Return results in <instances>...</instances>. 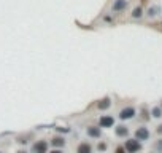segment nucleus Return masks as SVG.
I'll list each match as a JSON object with an SVG mask.
<instances>
[{
    "mask_svg": "<svg viewBox=\"0 0 162 153\" xmlns=\"http://www.w3.org/2000/svg\"><path fill=\"white\" fill-rule=\"evenodd\" d=\"M48 150H49V144L46 139H37L30 145L29 153H48Z\"/></svg>",
    "mask_w": 162,
    "mask_h": 153,
    "instance_id": "nucleus-1",
    "label": "nucleus"
},
{
    "mask_svg": "<svg viewBox=\"0 0 162 153\" xmlns=\"http://www.w3.org/2000/svg\"><path fill=\"white\" fill-rule=\"evenodd\" d=\"M49 145H51L53 148H60V150H64V147L67 145V141H65V137L62 136V134H54L51 139H49Z\"/></svg>",
    "mask_w": 162,
    "mask_h": 153,
    "instance_id": "nucleus-2",
    "label": "nucleus"
},
{
    "mask_svg": "<svg viewBox=\"0 0 162 153\" xmlns=\"http://www.w3.org/2000/svg\"><path fill=\"white\" fill-rule=\"evenodd\" d=\"M124 148L127 153H138L142 150V144H140L137 139H127L124 142Z\"/></svg>",
    "mask_w": 162,
    "mask_h": 153,
    "instance_id": "nucleus-3",
    "label": "nucleus"
},
{
    "mask_svg": "<svg viewBox=\"0 0 162 153\" xmlns=\"http://www.w3.org/2000/svg\"><path fill=\"white\" fill-rule=\"evenodd\" d=\"M100 129H108V128H113L115 126V118L111 115H100L98 118V124H97Z\"/></svg>",
    "mask_w": 162,
    "mask_h": 153,
    "instance_id": "nucleus-4",
    "label": "nucleus"
},
{
    "mask_svg": "<svg viewBox=\"0 0 162 153\" xmlns=\"http://www.w3.org/2000/svg\"><path fill=\"white\" fill-rule=\"evenodd\" d=\"M129 8V0H115L113 3H111V11L113 13H122Z\"/></svg>",
    "mask_w": 162,
    "mask_h": 153,
    "instance_id": "nucleus-5",
    "label": "nucleus"
},
{
    "mask_svg": "<svg viewBox=\"0 0 162 153\" xmlns=\"http://www.w3.org/2000/svg\"><path fill=\"white\" fill-rule=\"evenodd\" d=\"M135 109H133L132 105H127V107H124V109H121V112H119V120H122V121H126V120H132L133 116H135Z\"/></svg>",
    "mask_w": 162,
    "mask_h": 153,
    "instance_id": "nucleus-6",
    "label": "nucleus"
},
{
    "mask_svg": "<svg viewBox=\"0 0 162 153\" xmlns=\"http://www.w3.org/2000/svg\"><path fill=\"white\" fill-rule=\"evenodd\" d=\"M86 136L89 139H100L102 137V129L95 126V124H91V126L86 128Z\"/></svg>",
    "mask_w": 162,
    "mask_h": 153,
    "instance_id": "nucleus-7",
    "label": "nucleus"
},
{
    "mask_svg": "<svg viewBox=\"0 0 162 153\" xmlns=\"http://www.w3.org/2000/svg\"><path fill=\"white\" fill-rule=\"evenodd\" d=\"M76 153H94V145L88 141H83L76 147Z\"/></svg>",
    "mask_w": 162,
    "mask_h": 153,
    "instance_id": "nucleus-8",
    "label": "nucleus"
},
{
    "mask_svg": "<svg viewBox=\"0 0 162 153\" xmlns=\"http://www.w3.org/2000/svg\"><path fill=\"white\" fill-rule=\"evenodd\" d=\"M135 139L138 142H142V141H148L150 139V131H148V128L145 126H140L135 129Z\"/></svg>",
    "mask_w": 162,
    "mask_h": 153,
    "instance_id": "nucleus-9",
    "label": "nucleus"
},
{
    "mask_svg": "<svg viewBox=\"0 0 162 153\" xmlns=\"http://www.w3.org/2000/svg\"><path fill=\"white\" fill-rule=\"evenodd\" d=\"M95 107H97V110H100V112H105V110H108L111 107V99L108 96H105V97H102V99L97 101Z\"/></svg>",
    "mask_w": 162,
    "mask_h": 153,
    "instance_id": "nucleus-10",
    "label": "nucleus"
},
{
    "mask_svg": "<svg viewBox=\"0 0 162 153\" xmlns=\"http://www.w3.org/2000/svg\"><path fill=\"white\" fill-rule=\"evenodd\" d=\"M30 141H35L33 139V134L32 133H26V134H19L18 137H16V142L19 144V145H27Z\"/></svg>",
    "mask_w": 162,
    "mask_h": 153,
    "instance_id": "nucleus-11",
    "label": "nucleus"
},
{
    "mask_svg": "<svg viewBox=\"0 0 162 153\" xmlns=\"http://www.w3.org/2000/svg\"><path fill=\"white\" fill-rule=\"evenodd\" d=\"M115 134H116V137H127L129 128L126 124H118V126H115Z\"/></svg>",
    "mask_w": 162,
    "mask_h": 153,
    "instance_id": "nucleus-12",
    "label": "nucleus"
},
{
    "mask_svg": "<svg viewBox=\"0 0 162 153\" xmlns=\"http://www.w3.org/2000/svg\"><path fill=\"white\" fill-rule=\"evenodd\" d=\"M95 148H97V151L105 153V151L108 150V144L105 142V141H98V142H97V145H95Z\"/></svg>",
    "mask_w": 162,
    "mask_h": 153,
    "instance_id": "nucleus-13",
    "label": "nucleus"
},
{
    "mask_svg": "<svg viewBox=\"0 0 162 153\" xmlns=\"http://www.w3.org/2000/svg\"><path fill=\"white\" fill-rule=\"evenodd\" d=\"M151 116L160 118V116H162V109H160V107H154V109L151 110Z\"/></svg>",
    "mask_w": 162,
    "mask_h": 153,
    "instance_id": "nucleus-14",
    "label": "nucleus"
},
{
    "mask_svg": "<svg viewBox=\"0 0 162 153\" xmlns=\"http://www.w3.org/2000/svg\"><path fill=\"white\" fill-rule=\"evenodd\" d=\"M142 15H143V8H142V6H137V8L132 11V18H142Z\"/></svg>",
    "mask_w": 162,
    "mask_h": 153,
    "instance_id": "nucleus-15",
    "label": "nucleus"
},
{
    "mask_svg": "<svg viewBox=\"0 0 162 153\" xmlns=\"http://www.w3.org/2000/svg\"><path fill=\"white\" fill-rule=\"evenodd\" d=\"M140 116H142L143 121H148V120L151 118V115H150V112L146 110V107H142V115H140Z\"/></svg>",
    "mask_w": 162,
    "mask_h": 153,
    "instance_id": "nucleus-16",
    "label": "nucleus"
},
{
    "mask_svg": "<svg viewBox=\"0 0 162 153\" xmlns=\"http://www.w3.org/2000/svg\"><path fill=\"white\" fill-rule=\"evenodd\" d=\"M115 153H127L124 148V145H118V147L115 148Z\"/></svg>",
    "mask_w": 162,
    "mask_h": 153,
    "instance_id": "nucleus-17",
    "label": "nucleus"
},
{
    "mask_svg": "<svg viewBox=\"0 0 162 153\" xmlns=\"http://www.w3.org/2000/svg\"><path fill=\"white\" fill-rule=\"evenodd\" d=\"M48 153H64V150H60V148H51V150H48Z\"/></svg>",
    "mask_w": 162,
    "mask_h": 153,
    "instance_id": "nucleus-18",
    "label": "nucleus"
},
{
    "mask_svg": "<svg viewBox=\"0 0 162 153\" xmlns=\"http://www.w3.org/2000/svg\"><path fill=\"white\" fill-rule=\"evenodd\" d=\"M156 148H157V151H162V139L156 142Z\"/></svg>",
    "mask_w": 162,
    "mask_h": 153,
    "instance_id": "nucleus-19",
    "label": "nucleus"
},
{
    "mask_svg": "<svg viewBox=\"0 0 162 153\" xmlns=\"http://www.w3.org/2000/svg\"><path fill=\"white\" fill-rule=\"evenodd\" d=\"M156 134H159V136H162V124H159V126L156 128Z\"/></svg>",
    "mask_w": 162,
    "mask_h": 153,
    "instance_id": "nucleus-20",
    "label": "nucleus"
},
{
    "mask_svg": "<svg viewBox=\"0 0 162 153\" xmlns=\"http://www.w3.org/2000/svg\"><path fill=\"white\" fill-rule=\"evenodd\" d=\"M59 133H68V128H57Z\"/></svg>",
    "mask_w": 162,
    "mask_h": 153,
    "instance_id": "nucleus-21",
    "label": "nucleus"
},
{
    "mask_svg": "<svg viewBox=\"0 0 162 153\" xmlns=\"http://www.w3.org/2000/svg\"><path fill=\"white\" fill-rule=\"evenodd\" d=\"M16 153H29V151H27L26 148H19V150H18Z\"/></svg>",
    "mask_w": 162,
    "mask_h": 153,
    "instance_id": "nucleus-22",
    "label": "nucleus"
},
{
    "mask_svg": "<svg viewBox=\"0 0 162 153\" xmlns=\"http://www.w3.org/2000/svg\"><path fill=\"white\" fill-rule=\"evenodd\" d=\"M0 153H5V151H2V150H0Z\"/></svg>",
    "mask_w": 162,
    "mask_h": 153,
    "instance_id": "nucleus-23",
    "label": "nucleus"
}]
</instances>
